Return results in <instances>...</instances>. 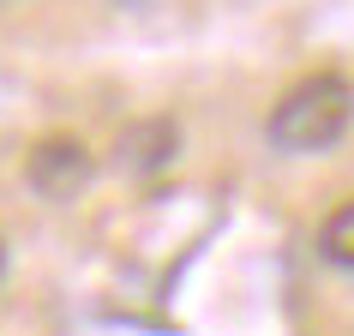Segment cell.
Returning <instances> with one entry per match:
<instances>
[{
  "label": "cell",
  "mask_w": 354,
  "mask_h": 336,
  "mask_svg": "<svg viewBox=\"0 0 354 336\" xmlns=\"http://www.w3.org/2000/svg\"><path fill=\"white\" fill-rule=\"evenodd\" d=\"M318 252H324L330 264H342V270H354V198L324 216V228H318Z\"/></svg>",
  "instance_id": "4"
},
{
  "label": "cell",
  "mask_w": 354,
  "mask_h": 336,
  "mask_svg": "<svg viewBox=\"0 0 354 336\" xmlns=\"http://www.w3.org/2000/svg\"><path fill=\"white\" fill-rule=\"evenodd\" d=\"M348 120H354V84L342 73H306L270 109V144L313 156V150H330L348 132Z\"/></svg>",
  "instance_id": "1"
},
{
  "label": "cell",
  "mask_w": 354,
  "mask_h": 336,
  "mask_svg": "<svg viewBox=\"0 0 354 336\" xmlns=\"http://www.w3.org/2000/svg\"><path fill=\"white\" fill-rule=\"evenodd\" d=\"M0 264H6V252H0Z\"/></svg>",
  "instance_id": "5"
},
{
  "label": "cell",
  "mask_w": 354,
  "mask_h": 336,
  "mask_svg": "<svg viewBox=\"0 0 354 336\" xmlns=\"http://www.w3.org/2000/svg\"><path fill=\"white\" fill-rule=\"evenodd\" d=\"M24 174H30V187H37L42 198L66 205V198H78V192L91 187V150H84V138H73V132H48V138L30 144Z\"/></svg>",
  "instance_id": "2"
},
{
  "label": "cell",
  "mask_w": 354,
  "mask_h": 336,
  "mask_svg": "<svg viewBox=\"0 0 354 336\" xmlns=\"http://www.w3.org/2000/svg\"><path fill=\"white\" fill-rule=\"evenodd\" d=\"M120 156H127V168H162L168 156H174V127H168V120H145V127H132L127 144H120Z\"/></svg>",
  "instance_id": "3"
}]
</instances>
